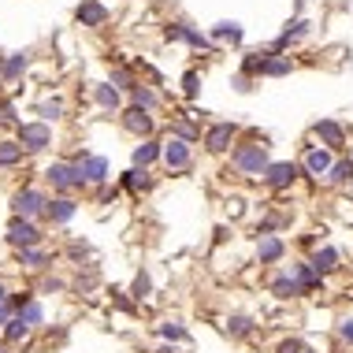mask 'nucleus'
Listing matches in <instances>:
<instances>
[{"label":"nucleus","instance_id":"f257e3e1","mask_svg":"<svg viewBox=\"0 0 353 353\" xmlns=\"http://www.w3.org/2000/svg\"><path fill=\"white\" fill-rule=\"evenodd\" d=\"M227 157H231V171L238 179H256L261 183L264 171L272 168V152H268V138L264 134H253L250 141H238Z\"/></svg>","mask_w":353,"mask_h":353},{"label":"nucleus","instance_id":"f03ea898","mask_svg":"<svg viewBox=\"0 0 353 353\" xmlns=\"http://www.w3.org/2000/svg\"><path fill=\"white\" fill-rule=\"evenodd\" d=\"M41 179H45V186H49V194H60V197H79V194H85V190H90V183H85V175H82V168L74 164L71 157L45 164Z\"/></svg>","mask_w":353,"mask_h":353},{"label":"nucleus","instance_id":"7ed1b4c3","mask_svg":"<svg viewBox=\"0 0 353 353\" xmlns=\"http://www.w3.org/2000/svg\"><path fill=\"white\" fill-rule=\"evenodd\" d=\"M49 201H52V194L45 186H37V183H26V186H19L15 194H12V216H26V219H37V223H45V216H49Z\"/></svg>","mask_w":353,"mask_h":353},{"label":"nucleus","instance_id":"20e7f679","mask_svg":"<svg viewBox=\"0 0 353 353\" xmlns=\"http://www.w3.org/2000/svg\"><path fill=\"white\" fill-rule=\"evenodd\" d=\"M45 223L37 219H26V216H8V227H4V242L15 250H34V245H45Z\"/></svg>","mask_w":353,"mask_h":353},{"label":"nucleus","instance_id":"39448f33","mask_svg":"<svg viewBox=\"0 0 353 353\" xmlns=\"http://www.w3.org/2000/svg\"><path fill=\"white\" fill-rule=\"evenodd\" d=\"M335 160H339V152H331L327 145L309 141V145L301 149V157H298L301 179H305V183H323V179H327V171L335 168Z\"/></svg>","mask_w":353,"mask_h":353},{"label":"nucleus","instance_id":"423d86ee","mask_svg":"<svg viewBox=\"0 0 353 353\" xmlns=\"http://www.w3.org/2000/svg\"><path fill=\"white\" fill-rule=\"evenodd\" d=\"M238 134H242V127H238L234 119H219V123H208L205 134H201V145L208 157H223V152H231L238 145Z\"/></svg>","mask_w":353,"mask_h":353},{"label":"nucleus","instance_id":"0eeeda50","mask_svg":"<svg viewBox=\"0 0 353 353\" xmlns=\"http://www.w3.org/2000/svg\"><path fill=\"white\" fill-rule=\"evenodd\" d=\"M15 138H19V145L26 149V157H41V152H49L52 149V123H41V119H26V123H19V130H15Z\"/></svg>","mask_w":353,"mask_h":353},{"label":"nucleus","instance_id":"6e6552de","mask_svg":"<svg viewBox=\"0 0 353 353\" xmlns=\"http://www.w3.org/2000/svg\"><path fill=\"white\" fill-rule=\"evenodd\" d=\"M301 183V168H298V160H272V168L264 171V179H261V186L268 190V194H290L294 186Z\"/></svg>","mask_w":353,"mask_h":353},{"label":"nucleus","instance_id":"1a4fd4ad","mask_svg":"<svg viewBox=\"0 0 353 353\" xmlns=\"http://www.w3.org/2000/svg\"><path fill=\"white\" fill-rule=\"evenodd\" d=\"M71 160L82 168V175H85V183H90V190L112 183V164H108V157L90 152V149H79V152H71Z\"/></svg>","mask_w":353,"mask_h":353},{"label":"nucleus","instance_id":"9d476101","mask_svg":"<svg viewBox=\"0 0 353 353\" xmlns=\"http://www.w3.org/2000/svg\"><path fill=\"white\" fill-rule=\"evenodd\" d=\"M286 253H290V245H286L283 234H256L253 264H261V268H279L286 261Z\"/></svg>","mask_w":353,"mask_h":353},{"label":"nucleus","instance_id":"9b49d317","mask_svg":"<svg viewBox=\"0 0 353 353\" xmlns=\"http://www.w3.org/2000/svg\"><path fill=\"white\" fill-rule=\"evenodd\" d=\"M268 294H272L275 301H298V298H305V290H301L298 275L290 272V264L272 268V275H268Z\"/></svg>","mask_w":353,"mask_h":353},{"label":"nucleus","instance_id":"f8f14e48","mask_svg":"<svg viewBox=\"0 0 353 353\" xmlns=\"http://www.w3.org/2000/svg\"><path fill=\"white\" fill-rule=\"evenodd\" d=\"M119 127L138 141L141 138H157V119H152V112L138 108V104H127V108L119 112Z\"/></svg>","mask_w":353,"mask_h":353},{"label":"nucleus","instance_id":"ddd939ff","mask_svg":"<svg viewBox=\"0 0 353 353\" xmlns=\"http://www.w3.org/2000/svg\"><path fill=\"white\" fill-rule=\"evenodd\" d=\"M312 141H316V145H327L331 152H346V145H350V130L342 127L339 119H316L312 123Z\"/></svg>","mask_w":353,"mask_h":353},{"label":"nucleus","instance_id":"4468645a","mask_svg":"<svg viewBox=\"0 0 353 353\" xmlns=\"http://www.w3.org/2000/svg\"><path fill=\"white\" fill-rule=\"evenodd\" d=\"M197 152L190 141H179V138H164V168L168 175H186L190 168H194Z\"/></svg>","mask_w":353,"mask_h":353},{"label":"nucleus","instance_id":"2eb2a0df","mask_svg":"<svg viewBox=\"0 0 353 353\" xmlns=\"http://www.w3.org/2000/svg\"><path fill=\"white\" fill-rule=\"evenodd\" d=\"M164 37H168V41H183V45H190V49H201V52H216L219 49L212 37L201 34L194 23H168L164 26Z\"/></svg>","mask_w":353,"mask_h":353},{"label":"nucleus","instance_id":"dca6fc26","mask_svg":"<svg viewBox=\"0 0 353 353\" xmlns=\"http://www.w3.org/2000/svg\"><path fill=\"white\" fill-rule=\"evenodd\" d=\"M56 253H49L45 245H34V250H15V268L19 272H30V275H45L52 272Z\"/></svg>","mask_w":353,"mask_h":353},{"label":"nucleus","instance_id":"f3484780","mask_svg":"<svg viewBox=\"0 0 353 353\" xmlns=\"http://www.w3.org/2000/svg\"><path fill=\"white\" fill-rule=\"evenodd\" d=\"M290 272L298 275L305 298H312V294H323V290H327V275H320L316 268H312L309 256H298V261H290Z\"/></svg>","mask_w":353,"mask_h":353},{"label":"nucleus","instance_id":"a211bd4d","mask_svg":"<svg viewBox=\"0 0 353 353\" xmlns=\"http://www.w3.org/2000/svg\"><path fill=\"white\" fill-rule=\"evenodd\" d=\"M79 197H60L52 194L49 201V216H45V227H56V231H63V227H71V219L79 216Z\"/></svg>","mask_w":353,"mask_h":353},{"label":"nucleus","instance_id":"6ab92c4d","mask_svg":"<svg viewBox=\"0 0 353 353\" xmlns=\"http://www.w3.org/2000/svg\"><path fill=\"white\" fill-rule=\"evenodd\" d=\"M309 261H312V268H316L320 275H339L342 272V261H346V256H342V250L339 245H331V242H320L316 250L309 253Z\"/></svg>","mask_w":353,"mask_h":353},{"label":"nucleus","instance_id":"aec40b11","mask_svg":"<svg viewBox=\"0 0 353 353\" xmlns=\"http://www.w3.org/2000/svg\"><path fill=\"white\" fill-rule=\"evenodd\" d=\"M164 164V138H141L130 152V168H157Z\"/></svg>","mask_w":353,"mask_h":353},{"label":"nucleus","instance_id":"412c9836","mask_svg":"<svg viewBox=\"0 0 353 353\" xmlns=\"http://www.w3.org/2000/svg\"><path fill=\"white\" fill-rule=\"evenodd\" d=\"M108 4L104 0H82L79 8H74V23L85 26V30H101L104 23H108Z\"/></svg>","mask_w":353,"mask_h":353},{"label":"nucleus","instance_id":"4be33fe9","mask_svg":"<svg viewBox=\"0 0 353 353\" xmlns=\"http://www.w3.org/2000/svg\"><path fill=\"white\" fill-rule=\"evenodd\" d=\"M309 30H312V26H309V19L294 15L290 23H286V30H283L279 37H275V41L268 45V49H272V52H290L298 41H305V37H309Z\"/></svg>","mask_w":353,"mask_h":353},{"label":"nucleus","instance_id":"5701e85b","mask_svg":"<svg viewBox=\"0 0 353 353\" xmlns=\"http://www.w3.org/2000/svg\"><path fill=\"white\" fill-rule=\"evenodd\" d=\"M152 186H157V179H152V168H127V171L119 175V190H123V194L141 197V194H149Z\"/></svg>","mask_w":353,"mask_h":353},{"label":"nucleus","instance_id":"b1692460","mask_svg":"<svg viewBox=\"0 0 353 353\" xmlns=\"http://www.w3.org/2000/svg\"><path fill=\"white\" fill-rule=\"evenodd\" d=\"M223 331H227L234 342H245V339H253L256 331H261V320L250 316V312H231V316L223 320Z\"/></svg>","mask_w":353,"mask_h":353},{"label":"nucleus","instance_id":"393cba45","mask_svg":"<svg viewBox=\"0 0 353 353\" xmlns=\"http://www.w3.org/2000/svg\"><path fill=\"white\" fill-rule=\"evenodd\" d=\"M93 104H97L101 112H108V116H119L127 104H123V90H116L112 82H97L93 85Z\"/></svg>","mask_w":353,"mask_h":353},{"label":"nucleus","instance_id":"a878e982","mask_svg":"<svg viewBox=\"0 0 353 353\" xmlns=\"http://www.w3.org/2000/svg\"><path fill=\"white\" fill-rule=\"evenodd\" d=\"M290 223H294V212H290V208H268V212L256 219L253 234H283Z\"/></svg>","mask_w":353,"mask_h":353},{"label":"nucleus","instance_id":"bb28decb","mask_svg":"<svg viewBox=\"0 0 353 353\" xmlns=\"http://www.w3.org/2000/svg\"><path fill=\"white\" fill-rule=\"evenodd\" d=\"M34 116L41 123H60L63 116H68V101L56 97V93H45V97L34 101Z\"/></svg>","mask_w":353,"mask_h":353},{"label":"nucleus","instance_id":"cd10ccee","mask_svg":"<svg viewBox=\"0 0 353 353\" xmlns=\"http://www.w3.org/2000/svg\"><path fill=\"white\" fill-rule=\"evenodd\" d=\"M26 68H30V49L0 56V82H19L26 74Z\"/></svg>","mask_w":353,"mask_h":353},{"label":"nucleus","instance_id":"c85d7f7f","mask_svg":"<svg viewBox=\"0 0 353 353\" xmlns=\"http://www.w3.org/2000/svg\"><path fill=\"white\" fill-rule=\"evenodd\" d=\"M323 186L327 190H350L353 186V157L350 152H342L335 160V168L327 171V179H323Z\"/></svg>","mask_w":353,"mask_h":353},{"label":"nucleus","instance_id":"c756f323","mask_svg":"<svg viewBox=\"0 0 353 353\" xmlns=\"http://www.w3.org/2000/svg\"><path fill=\"white\" fill-rule=\"evenodd\" d=\"M201 123L197 119H190V116H179V119H171L168 123V138H179V141H190V145H197L201 141Z\"/></svg>","mask_w":353,"mask_h":353},{"label":"nucleus","instance_id":"7c9ffc66","mask_svg":"<svg viewBox=\"0 0 353 353\" xmlns=\"http://www.w3.org/2000/svg\"><path fill=\"white\" fill-rule=\"evenodd\" d=\"M298 63L290 60L286 52H272L268 49V56H264V63H261V79H286Z\"/></svg>","mask_w":353,"mask_h":353},{"label":"nucleus","instance_id":"2f4dec72","mask_svg":"<svg viewBox=\"0 0 353 353\" xmlns=\"http://www.w3.org/2000/svg\"><path fill=\"white\" fill-rule=\"evenodd\" d=\"M23 160H26V149L19 145V138H0V171L23 168Z\"/></svg>","mask_w":353,"mask_h":353},{"label":"nucleus","instance_id":"473e14b6","mask_svg":"<svg viewBox=\"0 0 353 353\" xmlns=\"http://www.w3.org/2000/svg\"><path fill=\"white\" fill-rule=\"evenodd\" d=\"M157 339L160 342H175V346H186V342H190V327L183 320H160L157 323Z\"/></svg>","mask_w":353,"mask_h":353},{"label":"nucleus","instance_id":"72a5a7b5","mask_svg":"<svg viewBox=\"0 0 353 353\" xmlns=\"http://www.w3.org/2000/svg\"><path fill=\"white\" fill-rule=\"evenodd\" d=\"M0 339H4L8 342V346H26V342H30L34 339V327H30V323H23V320H12V323H4V327H0Z\"/></svg>","mask_w":353,"mask_h":353},{"label":"nucleus","instance_id":"f704fd0d","mask_svg":"<svg viewBox=\"0 0 353 353\" xmlns=\"http://www.w3.org/2000/svg\"><path fill=\"white\" fill-rule=\"evenodd\" d=\"M208 37H212L216 45H242L245 41V30H242V23H216Z\"/></svg>","mask_w":353,"mask_h":353},{"label":"nucleus","instance_id":"c9c22d12","mask_svg":"<svg viewBox=\"0 0 353 353\" xmlns=\"http://www.w3.org/2000/svg\"><path fill=\"white\" fill-rule=\"evenodd\" d=\"M15 316L23 320V323H30L34 331H41V327H45V316H49V312H45V301H41V298H30V301L23 305V309L15 312Z\"/></svg>","mask_w":353,"mask_h":353},{"label":"nucleus","instance_id":"e433bc0d","mask_svg":"<svg viewBox=\"0 0 353 353\" xmlns=\"http://www.w3.org/2000/svg\"><path fill=\"white\" fill-rule=\"evenodd\" d=\"M127 97H130V104H138V108H145V112H157L160 104H164V101H160V93L152 90V85H145V82H138Z\"/></svg>","mask_w":353,"mask_h":353},{"label":"nucleus","instance_id":"4c0bfd02","mask_svg":"<svg viewBox=\"0 0 353 353\" xmlns=\"http://www.w3.org/2000/svg\"><path fill=\"white\" fill-rule=\"evenodd\" d=\"M34 290H37V294H68V290H71V279L45 272V275H37V286H34Z\"/></svg>","mask_w":353,"mask_h":353},{"label":"nucleus","instance_id":"58836bf2","mask_svg":"<svg viewBox=\"0 0 353 353\" xmlns=\"http://www.w3.org/2000/svg\"><path fill=\"white\" fill-rule=\"evenodd\" d=\"M108 82L116 85V90H123V93H130V90H134V85H138L141 79H138V74L130 71V68H123V63H116V68L108 71Z\"/></svg>","mask_w":353,"mask_h":353},{"label":"nucleus","instance_id":"ea45409f","mask_svg":"<svg viewBox=\"0 0 353 353\" xmlns=\"http://www.w3.org/2000/svg\"><path fill=\"white\" fill-rule=\"evenodd\" d=\"M335 342L342 350L353 353V312H342V316L335 320Z\"/></svg>","mask_w":353,"mask_h":353},{"label":"nucleus","instance_id":"a19ab883","mask_svg":"<svg viewBox=\"0 0 353 353\" xmlns=\"http://www.w3.org/2000/svg\"><path fill=\"white\" fill-rule=\"evenodd\" d=\"M93 290H97V272L85 268V275H82V268H79V272H74V279H71V294H85V298H93Z\"/></svg>","mask_w":353,"mask_h":353},{"label":"nucleus","instance_id":"79ce46f5","mask_svg":"<svg viewBox=\"0 0 353 353\" xmlns=\"http://www.w3.org/2000/svg\"><path fill=\"white\" fill-rule=\"evenodd\" d=\"M130 298H134L138 305H145L152 298V275L149 272H138L134 283H130Z\"/></svg>","mask_w":353,"mask_h":353},{"label":"nucleus","instance_id":"37998d69","mask_svg":"<svg viewBox=\"0 0 353 353\" xmlns=\"http://www.w3.org/2000/svg\"><path fill=\"white\" fill-rule=\"evenodd\" d=\"M19 112H15V101L12 97H0V127L4 130H19Z\"/></svg>","mask_w":353,"mask_h":353},{"label":"nucleus","instance_id":"c03bdc74","mask_svg":"<svg viewBox=\"0 0 353 353\" xmlns=\"http://www.w3.org/2000/svg\"><path fill=\"white\" fill-rule=\"evenodd\" d=\"M15 320V305H12V286L0 279V327Z\"/></svg>","mask_w":353,"mask_h":353},{"label":"nucleus","instance_id":"a18cd8bd","mask_svg":"<svg viewBox=\"0 0 353 353\" xmlns=\"http://www.w3.org/2000/svg\"><path fill=\"white\" fill-rule=\"evenodd\" d=\"M63 256H71V261L79 264V268H85L82 261H90V256H93V250H90V245H85V242H79V238H71V242L63 245Z\"/></svg>","mask_w":353,"mask_h":353},{"label":"nucleus","instance_id":"49530a36","mask_svg":"<svg viewBox=\"0 0 353 353\" xmlns=\"http://www.w3.org/2000/svg\"><path fill=\"white\" fill-rule=\"evenodd\" d=\"M305 350H309V342H305L301 335H283L279 342H275L272 353H305Z\"/></svg>","mask_w":353,"mask_h":353},{"label":"nucleus","instance_id":"de8ad7c7","mask_svg":"<svg viewBox=\"0 0 353 353\" xmlns=\"http://www.w3.org/2000/svg\"><path fill=\"white\" fill-rule=\"evenodd\" d=\"M253 85H256V79H250L245 71H234L231 74V90L234 93H253Z\"/></svg>","mask_w":353,"mask_h":353},{"label":"nucleus","instance_id":"09e8293b","mask_svg":"<svg viewBox=\"0 0 353 353\" xmlns=\"http://www.w3.org/2000/svg\"><path fill=\"white\" fill-rule=\"evenodd\" d=\"M183 93H186L190 101L201 93V74H197V71H186V74H183Z\"/></svg>","mask_w":353,"mask_h":353},{"label":"nucleus","instance_id":"8fccbe9b","mask_svg":"<svg viewBox=\"0 0 353 353\" xmlns=\"http://www.w3.org/2000/svg\"><path fill=\"white\" fill-rule=\"evenodd\" d=\"M123 194V190L119 186H97V190H93V197H97V205H116V197Z\"/></svg>","mask_w":353,"mask_h":353},{"label":"nucleus","instance_id":"3c124183","mask_svg":"<svg viewBox=\"0 0 353 353\" xmlns=\"http://www.w3.org/2000/svg\"><path fill=\"white\" fill-rule=\"evenodd\" d=\"M112 301H116L119 312H134L138 309V301L130 298V290H112Z\"/></svg>","mask_w":353,"mask_h":353},{"label":"nucleus","instance_id":"603ef678","mask_svg":"<svg viewBox=\"0 0 353 353\" xmlns=\"http://www.w3.org/2000/svg\"><path fill=\"white\" fill-rule=\"evenodd\" d=\"M320 242H323V238H320V231H305V234L298 238V245H301V253H305V256H309L312 250H316Z\"/></svg>","mask_w":353,"mask_h":353},{"label":"nucleus","instance_id":"864d4df0","mask_svg":"<svg viewBox=\"0 0 353 353\" xmlns=\"http://www.w3.org/2000/svg\"><path fill=\"white\" fill-rule=\"evenodd\" d=\"M227 212H231V219H238L245 212V201H242V197H231V201H227Z\"/></svg>","mask_w":353,"mask_h":353},{"label":"nucleus","instance_id":"5fc2aeb1","mask_svg":"<svg viewBox=\"0 0 353 353\" xmlns=\"http://www.w3.org/2000/svg\"><path fill=\"white\" fill-rule=\"evenodd\" d=\"M152 353H179V346H175V342H160V346L152 350Z\"/></svg>","mask_w":353,"mask_h":353},{"label":"nucleus","instance_id":"6e6d98bb","mask_svg":"<svg viewBox=\"0 0 353 353\" xmlns=\"http://www.w3.org/2000/svg\"><path fill=\"white\" fill-rule=\"evenodd\" d=\"M0 353H15V346H8V342L0 339Z\"/></svg>","mask_w":353,"mask_h":353},{"label":"nucleus","instance_id":"4d7b16f0","mask_svg":"<svg viewBox=\"0 0 353 353\" xmlns=\"http://www.w3.org/2000/svg\"><path fill=\"white\" fill-rule=\"evenodd\" d=\"M301 4H305V0H294V12H298V15H301Z\"/></svg>","mask_w":353,"mask_h":353},{"label":"nucleus","instance_id":"13d9d810","mask_svg":"<svg viewBox=\"0 0 353 353\" xmlns=\"http://www.w3.org/2000/svg\"><path fill=\"white\" fill-rule=\"evenodd\" d=\"M305 353H320V350H312V346H309V350H305Z\"/></svg>","mask_w":353,"mask_h":353},{"label":"nucleus","instance_id":"bf43d9fd","mask_svg":"<svg viewBox=\"0 0 353 353\" xmlns=\"http://www.w3.org/2000/svg\"><path fill=\"white\" fill-rule=\"evenodd\" d=\"M350 157H353V149H350Z\"/></svg>","mask_w":353,"mask_h":353}]
</instances>
